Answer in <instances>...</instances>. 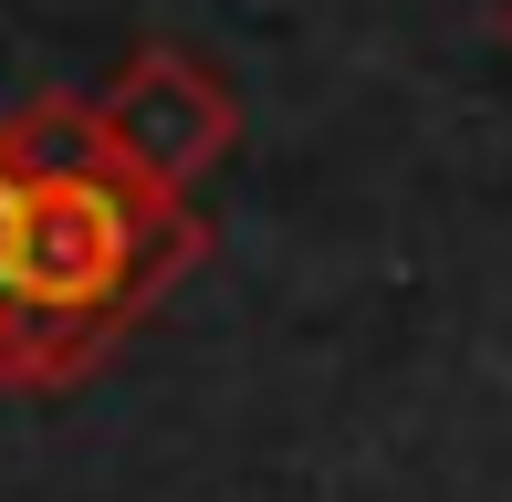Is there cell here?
I'll return each instance as SVG.
<instances>
[{
	"mask_svg": "<svg viewBox=\"0 0 512 502\" xmlns=\"http://www.w3.org/2000/svg\"><path fill=\"white\" fill-rule=\"evenodd\" d=\"M105 116V147H115V178H126L136 199H189L199 168H220L230 136H241V105H230V84L209 74L199 53H178V42H147V53L115 63V84L95 95Z\"/></svg>",
	"mask_w": 512,
	"mask_h": 502,
	"instance_id": "cell-1",
	"label": "cell"
},
{
	"mask_svg": "<svg viewBox=\"0 0 512 502\" xmlns=\"http://www.w3.org/2000/svg\"><path fill=\"white\" fill-rule=\"evenodd\" d=\"M0 178L11 189H63V178H115L105 116L84 95H32L0 116Z\"/></svg>",
	"mask_w": 512,
	"mask_h": 502,
	"instance_id": "cell-2",
	"label": "cell"
},
{
	"mask_svg": "<svg viewBox=\"0 0 512 502\" xmlns=\"http://www.w3.org/2000/svg\"><path fill=\"white\" fill-rule=\"evenodd\" d=\"M11 272H21V189L0 178V304H11Z\"/></svg>",
	"mask_w": 512,
	"mask_h": 502,
	"instance_id": "cell-3",
	"label": "cell"
}]
</instances>
